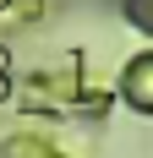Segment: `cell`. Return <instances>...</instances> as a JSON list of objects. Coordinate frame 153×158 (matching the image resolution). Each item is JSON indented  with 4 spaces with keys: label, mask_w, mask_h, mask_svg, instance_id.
I'll return each instance as SVG.
<instances>
[{
    "label": "cell",
    "mask_w": 153,
    "mask_h": 158,
    "mask_svg": "<svg viewBox=\"0 0 153 158\" xmlns=\"http://www.w3.org/2000/svg\"><path fill=\"white\" fill-rule=\"evenodd\" d=\"M126 11L137 16V27H153V0H126Z\"/></svg>",
    "instance_id": "6da1fadb"
}]
</instances>
